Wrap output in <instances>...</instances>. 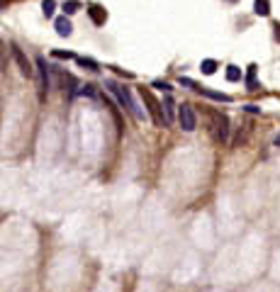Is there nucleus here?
Instances as JSON below:
<instances>
[{
  "instance_id": "423d86ee",
  "label": "nucleus",
  "mask_w": 280,
  "mask_h": 292,
  "mask_svg": "<svg viewBox=\"0 0 280 292\" xmlns=\"http://www.w3.org/2000/svg\"><path fill=\"white\" fill-rule=\"evenodd\" d=\"M10 51H12V58H15V63H17L20 73H22L25 78H32V76H34V68H32L29 58L25 56V51H22V49H20L17 44H10Z\"/></svg>"
},
{
  "instance_id": "1a4fd4ad",
  "label": "nucleus",
  "mask_w": 280,
  "mask_h": 292,
  "mask_svg": "<svg viewBox=\"0 0 280 292\" xmlns=\"http://www.w3.org/2000/svg\"><path fill=\"white\" fill-rule=\"evenodd\" d=\"M200 95H205V97H212V100H217V102H231V97L226 95V93H217V90H210V88H195Z\"/></svg>"
},
{
  "instance_id": "f257e3e1",
  "label": "nucleus",
  "mask_w": 280,
  "mask_h": 292,
  "mask_svg": "<svg viewBox=\"0 0 280 292\" xmlns=\"http://www.w3.org/2000/svg\"><path fill=\"white\" fill-rule=\"evenodd\" d=\"M105 86L110 88V93L117 97V102L129 112V115L134 117V119H144V115H141V110L137 107V102H134V97H132V93H129V88L124 86H117L114 81H105Z\"/></svg>"
},
{
  "instance_id": "4468645a",
  "label": "nucleus",
  "mask_w": 280,
  "mask_h": 292,
  "mask_svg": "<svg viewBox=\"0 0 280 292\" xmlns=\"http://www.w3.org/2000/svg\"><path fill=\"white\" fill-rule=\"evenodd\" d=\"M256 68H258V66H256V63H251V66H249V71H246V88H249V90H256Z\"/></svg>"
},
{
  "instance_id": "9d476101",
  "label": "nucleus",
  "mask_w": 280,
  "mask_h": 292,
  "mask_svg": "<svg viewBox=\"0 0 280 292\" xmlns=\"http://www.w3.org/2000/svg\"><path fill=\"white\" fill-rule=\"evenodd\" d=\"M161 107H164V117H166V124L173 122V115H175V102H173V97L166 95V100L161 102Z\"/></svg>"
},
{
  "instance_id": "a878e982",
  "label": "nucleus",
  "mask_w": 280,
  "mask_h": 292,
  "mask_svg": "<svg viewBox=\"0 0 280 292\" xmlns=\"http://www.w3.org/2000/svg\"><path fill=\"white\" fill-rule=\"evenodd\" d=\"M226 2H236V0H226Z\"/></svg>"
},
{
  "instance_id": "20e7f679",
  "label": "nucleus",
  "mask_w": 280,
  "mask_h": 292,
  "mask_svg": "<svg viewBox=\"0 0 280 292\" xmlns=\"http://www.w3.org/2000/svg\"><path fill=\"white\" fill-rule=\"evenodd\" d=\"M34 66H37V73H39V100L44 102V100H47V93H49V88H52V76H49V68H52V66L47 63L44 56H37Z\"/></svg>"
},
{
  "instance_id": "412c9836",
  "label": "nucleus",
  "mask_w": 280,
  "mask_h": 292,
  "mask_svg": "<svg viewBox=\"0 0 280 292\" xmlns=\"http://www.w3.org/2000/svg\"><path fill=\"white\" fill-rule=\"evenodd\" d=\"M56 58H76V54H71V51H54Z\"/></svg>"
},
{
  "instance_id": "4be33fe9",
  "label": "nucleus",
  "mask_w": 280,
  "mask_h": 292,
  "mask_svg": "<svg viewBox=\"0 0 280 292\" xmlns=\"http://www.w3.org/2000/svg\"><path fill=\"white\" fill-rule=\"evenodd\" d=\"M244 110H246V112H249V115H258V112H261V110H258V107H256V105H246V107H244Z\"/></svg>"
},
{
  "instance_id": "7ed1b4c3",
  "label": "nucleus",
  "mask_w": 280,
  "mask_h": 292,
  "mask_svg": "<svg viewBox=\"0 0 280 292\" xmlns=\"http://www.w3.org/2000/svg\"><path fill=\"white\" fill-rule=\"evenodd\" d=\"M210 129H212V137L215 142L220 144H226L229 142V134H231V127H229V117L224 112H217V110H210Z\"/></svg>"
},
{
  "instance_id": "5701e85b",
  "label": "nucleus",
  "mask_w": 280,
  "mask_h": 292,
  "mask_svg": "<svg viewBox=\"0 0 280 292\" xmlns=\"http://www.w3.org/2000/svg\"><path fill=\"white\" fill-rule=\"evenodd\" d=\"M180 86H188V88H195V83L190 78H180Z\"/></svg>"
},
{
  "instance_id": "f03ea898",
  "label": "nucleus",
  "mask_w": 280,
  "mask_h": 292,
  "mask_svg": "<svg viewBox=\"0 0 280 292\" xmlns=\"http://www.w3.org/2000/svg\"><path fill=\"white\" fill-rule=\"evenodd\" d=\"M139 95H141V100H144V105H146V112H149V117L154 119V124H156V127H168L166 117H164V107H161V102L156 100V95H154L149 88H141Z\"/></svg>"
},
{
  "instance_id": "b1692460",
  "label": "nucleus",
  "mask_w": 280,
  "mask_h": 292,
  "mask_svg": "<svg viewBox=\"0 0 280 292\" xmlns=\"http://www.w3.org/2000/svg\"><path fill=\"white\" fill-rule=\"evenodd\" d=\"M276 37L280 39V25H276Z\"/></svg>"
},
{
  "instance_id": "6e6552de",
  "label": "nucleus",
  "mask_w": 280,
  "mask_h": 292,
  "mask_svg": "<svg viewBox=\"0 0 280 292\" xmlns=\"http://www.w3.org/2000/svg\"><path fill=\"white\" fill-rule=\"evenodd\" d=\"M54 27H56V34H58V37H71V32H73V25H71V20H68L66 15H63V17H56Z\"/></svg>"
},
{
  "instance_id": "f8f14e48",
  "label": "nucleus",
  "mask_w": 280,
  "mask_h": 292,
  "mask_svg": "<svg viewBox=\"0 0 280 292\" xmlns=\"http://www.w3.org/2000/svg\"><path fill=\"white\" fill-rule=\"evenodd\" d=\"M200 71H202L205 76H212V73L217 71V61H215V58H205V61L200 63Z\"/></svg>"
},
{
  "instance_id": "aec40b11",
  "label": "nucleus",
  "mask_w": 280,
  "mask_h": 292,
  "mask_svg": "<svg viewBox=\"0 0 280 292\" xmlns=\"http://www.w3.org/2000/svg\"><path fill=\"white\" fill-rule=\"evenodd\" d=\"M0 68H5V42L0 39Z\"/></svg>"
},
{
  "instance_id": "39448f33",
  "label": "nucleus",
  "mask_w": 280,
  "mask_h": 292,
  "mask_svg": "<svg viewBox=\"0 0 280 292\" xmlns=\"http://www.w3.org/2000/svg\"><path fill=\"white\" fill-rule=\"evenodd\" d=\"M178 124L183 132H195L197 129V117H195V110L190 102H183L178 107Z\"/></svg>"
},
{
  "instance_id": "9b49d317",
  "label": "nucleus",
  "mask_w": 280,
  "mask_h": 292,
  "mask_svg": "<svg viewBox=\"0 0 280 292\" xmlns=\"http://www.w3.org/2000/svg\"><path fill=\"white\" fill-rule=\"evenodd\" d=\"M253 12H256L258 17H268V15H271V2H268V0H256V2H253Z\"/></svg>"
},
{
  "instance_id": "f3484780",
  "label": "nucleus",
  "mask_w": 280,
  "mask_h": 292,
  "mask_svg": "<svg viewBox=\"0 0 280 292\" xmlns=\"http://www.w3.org/2000/svg\"><path fill=\"white\" fill-rule=\"evenodd\" d=\"M54 10H56L54 0H44V2H42V12H44V17H52V15H54Z\"/></svg>"
},
{
  "instance_id": "6ab92c4d",
  "label": "nucleus",
  "mask_w": 280,
  "mask_h": 292,
  "mask_svg": "<svg viewBox=\"0 0 280 292\" xmlns=\"http://www.w3.org/2000/svg\"><path fill=\"white\" fill-rule=\"evenodd\" d=\"M154 88H159V90H166V93H170V86H168L166 81H154Z\"/></svg>"
},
{
  "instance_id": "ddd939ff",
  "label": "nucleus",
  "mask_w": 280,
  "mask_h": 292,
  "mask_svg": "<svg viewBox=\"0 0 280 292\" xmlns=\"http://www.w3.org/2000/svg\"><path fill=\"white\" fill-rule=\"evenodd\" d=\"M226 81H229V83L241 81V68H239V66H226Z\"/></svg>"
},
{
  "instance_id": "dca6fc26",
  "label": "nucleus",
  "mask_w": 280,
  "mask_h": 292,
  "mask_svg": "<svg viewBox=\"0 0 280 292\" xmlns=\"http://www.w3.org/2000/svg\"><path fill=\"white\" fill-rule=\"evenodd\" d=\"M78 10H81V2H78V0H66V2H63V12H66V15H73V12H78Z\"/></svg>"
},
{
  "instance_id": "2eb2a0df",
  "label": "nucleus",
  "mask_w": 280,
  "mask_h": 292,
  "mask_svg": "<svg viewBox=\"0 0 280 292\" xmlns=\"http://www.w3.org/2000/svg\"><path fill=\"white\" fill-rule=\"evenodd\" d=\"M76 61H78V66H83V68H88V71H98L100 66L93 61V58H85V56H76Z\"/></svg>"
},
{
  "instance_id": "0eeeda50",
  "label": "nucleus",
  "mask_w": 280,
  "mask_h": 292,
  "mask_svg": "<svg viewBox=\"0 0 280 292\" xmlns=\"http://www.w3.org/2000/svg\"><path fill=\"white\" fill-rule=\"evenodd\" d=\"M88 15H90V20H93V25H105L108 22V12H105V7H100V5H88Z\"/></svg>"
},
{
  "instance_id": "393cba45",
  "label": "nucleus",
  "mask_w": 280,
  "mask_h": 292,
  "mask_svg": "<svg viewBox=\"0 0 280 292\" xmlns=\"http://www.w3.org/2000/svg\"><path fill=\"white\" fill-rule=\"evenodd\" d=\"M276 146H278V148H280V134H278V137H276Z\"/></svg>"
},
{
  "instance_id": "a211bd4d",
  "label": "nucleus",
  "mask_w": 280,
  "mask_h": 292,
  "mask_svg": "<svg viewBox=\"0 0 280 292\" xmlns=\"http://www.w3.org/2000/svg\"><path fill=\"white\" fill-rule=\"evenodd\" d=\"M81 95H88V97H95V88H93V86H81Z\"/></svg>"
}]
</instances>
